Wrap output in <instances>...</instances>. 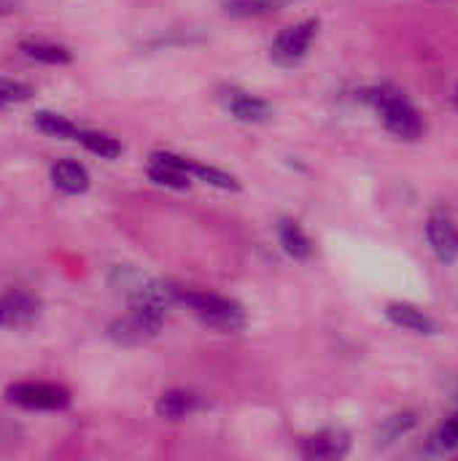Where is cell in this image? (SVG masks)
I'll list each match as a JSON object with an SVG mask.
<instances>
[{
  "instance_id": "cell-1",
  "label": "cell",
  "mask_w": 458,
  "mask_h": 461,
  "mask_svg": "<svg viewBox=\"0 0 458 461\" xmlns=\"http://www.w3.org/2000/svg\"><path fill=\"white\" fill-rule=\"evenodd\" d=\"M364 103H370L378 116L383 119L386 130L402 140H421L427 132V124L421 119V113L416 111V105L397 89L391 86H373L362 92Z\"/></svg>"
},
{
  "instance_id": "cell-2",
  "label": "cell",
  "mask_w": 458,
  "mask_h": 461,
  "mask_svg": "<svg viewBox=\"0 0 458 461\" xmlns=\"http://www.w3.org/2000/svg\"><path fill=\"white\" fill-rule=\"evenodd\" d=\"M175 300L181 305H186L205 327H211V330H216L221 335H235L248 321L243 305L235 303V300H229V297H221V294L175 286Z\"/></svg>"
},
{
  "instance_id": "cell-3",
  "label": "cell",
  "mask_w": 458,
  "mask_h": 461,
  "mask_svg": "<svg viewBox=\"0 0 458 461\" xmlns=\"http://www.w3.org/2000/svg\"><path fill=\"white\" fill-rule=\"evenodd\" d=\"M165 324V313L154 311V308H143V305H130V311L119 319H113L105 330L108 340H113L116 346H143L148 340H154L162 332Z\"/></svg>"
},
{
  "instance_id": "cell-4",
  "label": "cell",
  "mask_w": 458,
  "mask_h": 461,
  "mask_svg": "<svg viewBox=\"0 0 458 461\" xmlns=\"http://www.w3.org/2000/svg\"><path fill=\"white\" fill-rule=\"evenodd\" d=\"M5 400L22 411L57 413L70 405V392L65 386L49 384V381H22V384H11L5 389Z\"/></svg>"
},
{
  "instance_id": "cell-5",
  "label": "cell",
  "mask_w": 458,
  "mask_h": 461,
  "mask_svg": "<svg viewBox=\"0 0 458 461\" xmlns=\"http://www.w3.org/2000/svg\"><path fill=\"white\" fill-rule=\"evenodd\" d=\"M43 313V303L22 289L0 292V330H27Z\"/></svg>"
},
{
  "instance_id": "cell-6",
  "label": "cell",
  "mask_w": 458,
  "mask_h": 461,
  "mask_svg": "<svg viewBox=\"0 0 458 461\" xmlns=\"http://www.w3.org/2000/svg\"><path fill=\"white\" fill-rule=\"evenodd\" d=\"M316 32H319V19H305V22H300V24L286 27V30L273 41L270 57H273L278 65H297V62L308 54V49H310Z\"/></svg>"
},
{
  "instance_id": "cell-7",
  "label": "cell",
  "mask_w": 458,
  "mask_h": 461,
  "mask_svg": "<svg viewBox=\"0 0 458 461\" xmlns=\"http://www.w3.org/2000/svg\"><path fill=\"white\" fill-rule=\"evenodd\" d=\"M148 178L157 186H167V189H189V184L194 181L186 170V157L173 154V151H154L148 157Z\"/></svg>"
},
{
  "instance_id": "cell-8",
  "label": "cell",
  "mask_w": 458,
  "mask_h": 461,
  "mask_svg": "<svg viewBox=\"0 0 458 461\" xmlns=\"http://www.w3.org/2000/svg\"><path fill=\"white\" fill-rule=\"evenodd\" d=\"M427 240L435 251V257L443 265H454L458 259V227L454 224V219L435 213L427 221Z\"/></svg>"
},
{
  "instance_id": "cell-9",
  "label": "cell",
  "mask_w": 458,
  "mask_h": 461,
  "mask_svg": "<svg viewBox=\"0 0 458 461\" xmlns=\"http://www.w3.org/2000/svg\"><path fill=\"white\" fill-rule=\"evenodd\" d=\"M224 105L238 122H246V124H262L273 116V105L267 100H262L251 92H243V89H227Z\"/></svg>"
},
{
  "instance_id": "cell-10",
  "label": "cell",
  "mask_w": 458,
  "mask_h": 461,
  "mask_svg": "<svg viewBox=\"0 0 458 461\" xmlns=\"http://www.w3.org/2000/svg\"><path fill=\"white\" fill-rule=\"evenodd\" d=\"M386 319L394 327H402L413 335H437V321L416 308L413 303H389L386 305Z\"/></svg>"
},
{
  "instance_id": "cell-11",
  "label": "cell",
  "mask_w": 458,
  "mask_h": 461,
  "mask_svg": "<svg viewBox=\"0 0 458 461\" xmlns=\"http://www.w3.org/2000/svg\"><path fill=\"white\" fill-rule=\"evenodd\" d=\"M348 435L340 432V429H327V432H319L313 438H308L302 443V454L308 459L316 461H329V459H343L348 454Z\"/></svg>"
},
{
  "instance_id": "cell-12",
  "label": "cell",
  "mask_w": 458,
  "mask_h": 461,
  "mask_svg": "<svg viewBox=\"0 0 458 461\" xmlns=\"http://www.w3.org/2000/svg\"><path fill=\"white\" fill-rule=\"evenodd\" d=\"M51 184L62 194H84L89 189L92 178H89V170L81 162L65 157V159H57L51 165Z\"/></svg>"
},
{
  "instance_id": "cell-13",
  "label": "cell",
  "mask_w": 458,
  "mask_h": 461,
  "mask_svg": "<svg viewBox=\"0 0 458 461\" xmlns=\"http://www.w3.org/2000/svg\"><path fill=\"white\" fill-rule=\"evenodd\" d=\"M200 408H202L200 394H194L189 389H170L157 400V416L165 421H181Z\"/></svg>"
},
{
  "instance_id": "cell-14",
  "label": "cell",
  "mask_w": 458,
  "mask_h": 461,
  "mask_svg": "<svg viewBox=\"0 0 458 461\" xmlns=\"http://www.w3.org/2000/svg\"><path fill=\"white\" fill-rule=\"evenodd\" d=\"M278 240H281L283 251H286L292 259H297V262H308V259L313 257V243H310V238H308L305 230H302L297 221H292V219H283V221L278 224Z\"/></svg>"
},
{
  "instance_id": "cell-15",
  "label": "cell",
  "mask_w": 458,
  "mask_h": 461,
  "mask_svg": "<svg viewBox=\"0 0 458 461\" xmlns=\"http://www.w3.org/2000/svg\"><path fill=\"white\" fill-rule=\"evenodd\" d=\"M19 51L27 59H35L40 65H70L73 62V51L67 46H59L51 41H22Z\"/></svg>"
},
{
  "instance_id": "cell-16",
  "label": "cell",
  "mask_w": 458,
  "mask_h": 461,
  "mask_svg": "<svg viewBox=\"0 0 458 461\" xmlns=\"http://www.w3.org/2000/svg\"><path fill=\"white\" fill-rule=\"evenodd\" d=\"M76 143H81L86 151H92V154H97L100 159H116V157H121V151H124V146L113 138V135H108V132H100V130H78V135H76Z\"/></svg>"
},
{
  "instance_id": "cell-17",
  "label": "cell",
  "mask_w": 458,
  "mask_h": 461,
  "mask_svg": "<svg viewBox=\"0 0 458 461\" xmlns=\"http://www.w3.org/2000/svg\"><path fill=\"white\" fill-rule=\"evenodd\" d=\"M292 0H224L221 8L232 19H254V16H267L273 11H281Z\"/></svg>"
},
{
  "instance_id": "cell-18",
  "label": "cell",
  "mask_w": 458,
  "mask_h": 461,
  "mask_svg": "<svg viewBox=\"0 0 458 461\" xmlns=\"http://www.w3.org/2000/svg\"><path fill=\"white\" fill-rule=\"evenodd\" d=\"M32 124L43 132V135H51V138H59V140H76L78 135V124L70 122L67 116L62 113H54V111H38L32 116Z\"/></svg>"
},
{
  "instance_id": "cell-19",
  "label": "cell",
  "mask_w": 458,
  "mask_h": 461,
  "mask_svg": "<svg viewBox=\"0 0 458 461\" xmlns=\"http://www.w3.org/2000/svg\"><path fill=\"white\" fill-rule=\"evenodd\" d=\"M186 170H189L192 178H197V181H202V184H211V186H216V189H224V192H238V189H240V181H238L235 176H229V173H224V170H219V167L194 162V159H189V157H186Z\"/></svg>"
},
{
  "instance_id": "cell-20",
  "label": "cell",
  "mask_w": 458,
  "mask_h": 461,
  "mask_svg": "<svg viewBox=\"0 0 458 461\" xmlns=\"http://www.w3.org/2000/svg\"><path fill=\"white\" fill-rule=\"evenodd\" d=\"M32 95H35V89H32L27 81L0 76V111H3V108H13V105H22V103H27Z\"/></svg>"
},
{
  "instance_id": "cell-21",
  "label": "cell",
  "mask_w": 458,
  "mask_h": 461,
  "mask_svg": "<svg viewBox=\"0 0 458 461\" xmlns=\"http://www.w3.org/2000/svg\"><path fill=\"white\" fill-rule=\"evenodd\" d=\"M413 427H416V416H413V413H400V416L389 419V421L381 427V432H378V446H391V443H397V440H400L402 435H408Z\"/></svg>"
},
{
  "instance_id": "cell-22",
  "label": "cell",
  "mask_w": 458,
  "mask_h": 461,
  "mask_svg": "<svg viewBox=\"0 0 458 461\" xmlns=\"http://www.w3.org/2000/svg\"><path fill=\"white\" fill-rule=\"evenodd\" d=\"M435 440H437V446H440L443 451H456L458 448V413L456 416H451V419H445V424L437 429Z\"/></svg>"
},
{
  "instance_id": "cell-23",
  "label": "cell",
  "mask_w": 458,
  "mask_h": 461,
  "mask_svg": "<svg viewBox=\"0 0 458 461\" xmlns=\"http://www.w3.org/2000/svg\"><path fill=\"white\" fill-rule=\"evenodd\" d=\"M22 8V0H0V16L16 14Z\"/></svg>"
},
{
  "instance_id": "cell-24",
  "label": "cell",
  "mask_w": 458,
  "mask_h": 461,
  "mask_svg": "<svg viewBox=\"0 0 458 461\" xmlns=\"http://www.w3.org/2000/svg\"><path fill=\"white\" fill-rule=\"evenodd\" d=\"M454 105H456V111H458V86H456V92H454Z\"/></svg>"
}]
</instances>
